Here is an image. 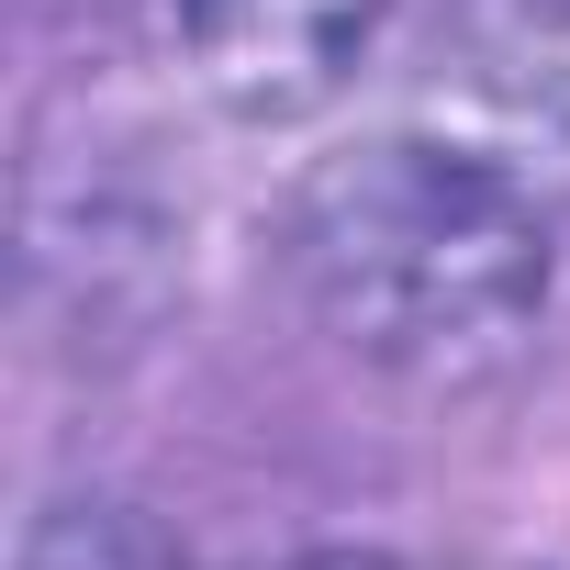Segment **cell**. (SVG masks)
Here are the masks:
<instances>
[{"instance_id":"2","label":"cell","mask_w":570,"mask_h":570,"mask_svg":"<svg viewBox=\"0 0 570 570\" xmlns=\"http://www.w3.org/2000/svg\"><path fill=\"white\" fill-rule=\"evenodd\" d=\"M392 0H157L168 57L246 124H303L347 90Z\"/></svg>"},{"instance_id":"1","label":"cell","mask_w":570,"mask_h":570,"mask_svg":"<svg viewBox=\"0 0 570 570\" xmlns=\"http://www.w3.org/2000/svg\"><path fill=\"white\" fill-rule=\"evenodd\" d=\"M292 279L347 358L414 392H481L559 303V224L481 146L370 135L292 190Z\"/></svg>"}]
</instances>
